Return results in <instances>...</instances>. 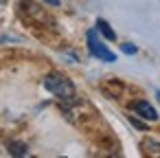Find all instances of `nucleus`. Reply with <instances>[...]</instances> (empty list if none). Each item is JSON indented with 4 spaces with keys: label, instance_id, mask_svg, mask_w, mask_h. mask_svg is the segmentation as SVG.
I'll use <instances>...</instances> for the list:
<instances>
[{
    "label": "nucleus",
    "instance_id": "1",
    "mask_svg": "<svg viewBox=\"0 0 160 158\" xmlns=\"http://www.w3.org/2000/svg\"><path fill=\"white\" fill-rule=\"evenodd\" d=\"M44 88H46L51 94H55L59 101H75V97H77L75 84H72L68 77L59 75V73L46 75V77H44Z\"/></svg>",
    "mask_w": 160,
    "mask_h": 158
},
{
    "label": "nucleus",
    "instance_id": "2",
    "mask_svg": "<svg viewBox=\"0 0 160 158\" xmlns=\"http://www.w3.org/2000/svg\"><path fill=\"white\" fill-rule=\"evenodd\" d=\"M86 38H88V51H90L92 57H97V59H101V62H108V64L116 62V55L103 44V40L97 35V29H90Z\"/></svg>",
    "mask_w": 160,
    "mask_h": 158
},
{
    "label": "nucleus",
    "instance_id": "3",
    "mask_svg": "<svg viewBox=\"0 0 160 158\" xmlns=\"http://www.w3.org/2000/svg\"><path fill=\"white\" fill-rule=\"evenodd\" d=\"M132 110H134L138 116L147 119V121H156V119H158V112H156V108H153L149 101H136V103H132Z\"/></svg>",
    "mask_w": 160,
    "mask_h": 158
},
{
    "label": "nucleus",
    "instance_id": "4",
    "mask_svg": "<svg viewBox=\"0 0 160 158\" xmlns=\"http://www.w3.org/2000/svg\"><path fill=\"white\" fill-rule=\"evenodd\" d=\"M97 31H101L105 40H116V33L110 29V24H108L103 18H99V20H97Z\"/></svg>",
    "mask_w": 160,
    "mask_h": 158
},
{
    "label": "nucleus",
    "instance_id": "5",
    "mask_svg": "<svg viewBox=\"0 0 160 158\" xmlns=\"http://www.w3.org/2000/svg\"><path fill=\"white\" fill-rule=\"evenodd\" d=\"M7 149H9L11 156H27V154H29L27 145H24V143H18V140H11V143L7 145Z\"/></svg>",
    "mask_w": 160,
    "mask_h": 158
},
{
    "label": "nucleus",
    "instance_id": "6",
    "mask_svg": "<svg viewBox=\"0 0 160 158\" xmlns=\"http://www.w3.org/2000/svg\"><path fill=\"white\" fill-rule=\"evenodd\" d=\"M121 51H123V53H127V55H134L138 48H136L134 44H123V46H121Z\"/></svg>",
    "mask_w": 160,
    "mask_h": 158
},
{
    "label": "nucleus",
    "instance_id": "7",
    "mask_svg": "<svg viewBox=\"0 0 160 158\" xmlns=\"http://www.w3.org/2000/svg\"><path fill=\"white\" fill-rule=\"evenodd\" d=\"M44 3L51 5V7H57V5H59V0H44Z\"/></svg>",
    "mask_w": 160,
    "mask_h": 158
},
{
    "label": "nucleus",
    "instance_id": "8",
    "mask_svg": "<svg viewBox=\"0 0 160 158\" xmlns=\"http://www.w3.org/2000/svg\"><path fill=\"white\" fill-rule=\"evenodd\" d=\"M158 99H160V90H158Z\"/></svg>",
    "mask_w": 160,
    "mask_h": 158
}]
</instances>
